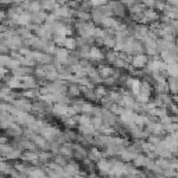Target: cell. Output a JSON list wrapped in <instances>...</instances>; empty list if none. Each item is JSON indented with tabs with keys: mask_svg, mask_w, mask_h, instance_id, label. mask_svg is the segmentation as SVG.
Listing matches in <instances>:
<instances>
[{
	"mask_svg": "<svg viewBox=\"0 0 178 178\" xmlns=\"http://www.w3.org/2000/svg\"><path fill=\"white\" fill-rule=\"evenodd\" d=\"M53 161L57 165H60V167H65V165H67V159H65L63 155H56L54 157H53Z\"/></svg>",
	"mask_w": 178,
	"mask_h": 178,
	"instance_id": "6da1fadb",
	"label": "cell"
},
{
	"mask_svg": "<svg viewBox=\"0 0 178 178\" xmlns=\"http://www.w3.org/2000/svg\"><path fill=\"white\" fill-rule=\"evenodd\" d=\"M73 156L77 159H85L86 152L82 148H73Z\"/></svg>",
	"mask_w": 178,
	"mask_h": 178,
	"instance_id": "7a4b0ae2",
	"label": "cell"
},
{
	"mask_svg": "<svg viewBox=\"0 0 178 178\" xmlns=\"http://www.w3.org/2000/svg\"><path fill=\"white\" fill-rule=\"evenodd\" d=\"M38 159H39V163L40 164H49L53 160V156H50L49 153H45V155L38 156Z\"/></svg>",
	"mask_w": 178,
	"mask_h": 178,
	"instance_id": "3957f363",
	"label": "cell"
},
{
	"mask_svg": "<svg viewBox=\"0 0 178 178\" xmlns=\"http://www.w3.org/2000/svg\"><path fill=\"white\" fill-rule=\"evenodd\" d=\"M100 157H102V155H100V152H98V150H92L89 153V160H93V161H100Z\"/></svg>",
	"mask_w": 178,
	"mask_h": 178,
	"instance_id": "277c9868",
	"label": "cell"
},
{
	"mask_svg": "<svg viewBox=\"0 0 178 178\" xmlns=\"http://www.w3.org/2000/svg\"><path fill=\"white\" fill-rule=\"evenodd\" d=\"M84 163H85L86 165H92V163H90V160H88V159H84ZM86 171H88V173H92L93 168H92V167H86Z\"/></svg>",
	"mask_w": 178,
	"mask_h": 178,
	"instance_id": "5b68a950",
	"label": "cell"
}]
</instances>
